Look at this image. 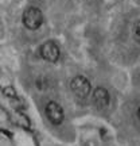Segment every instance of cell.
Returning <instances> with one entry per match:
<instances>
[{"label": "cell", "instance_id": "cell-3", "mask_svg": "<svg viewBox=\"0 0 140 146\" xmlns=\"http://www.w3.org/2000/svg\"><path fill=\"white\" fill-rule=\"evenodd\" d=\"M45 111H46L47 119L50 120L53 125H61L65 119V112H63L62 107L55 102H49L46 104Z\"/></svg>", "mask_w": 140, "mask_h": 146}, {"label": "cell", "instance_id": "cell-8", "mask_svg": "<svg viewBox=\"0 0 140 146\" xmlns=\"http://www.w3.org/2000/svg\"><path fill=\"white\" fill-rule=\"evenodd\" d=\"M137 118H139V120H140V107H139V110H137Z\"/></svg>", "mask_w": 140, "mask_h": 146}, {"label": "cell", "instance_id": "cell-7", "mask_svg": "<svg viewBox=\"0 0 140 146\" xmlns=\"http://www.w3.org/2000/svg\"><path fill=\"white\" fill-rule=\"evenodd\" d=\"M133 36L137 43H140V21L135 25V29H133Z\"/></svg>", "mask_w": 140, "mask_h": 146}, {"label": "cell", "instance_id": "cell-5", "mask_svg": "<svg viewBox=\"0 0 140 146\" xmlns=\"http://www.w3.org/2000/svg\"><path fill=\"white\" fill-rule=\"evenodd\" d=\"M92 98H93L94 106L99 110H105L109 106V94L105 88L97 87V88L93 91Z\"/></svg>", "mask_w": 140, "mask_h": 146}, {"label": "cell", "instance_id": "cell-6", "mask_svg": "<svg viewBox=\"0 0 140 146\" xmlns=\"http://www.w3.org/2000/svg\"><path fill=\"white\" fill-rule=\"evenodd\" d=\"M1 92H3V95H4L5 98H8V99L11 100H15L18 99V94H16V91L14 89V87H5V88L1 89Z\"/></svg>", "mask_w": 140, "mask_h": 146}, {"label": "cell", "instance_id": "cell-1", "mask_svg": "<svg viewBox=\"0 0 140 146\" xmlns=\"http://www.w3.org/2000/svg\"><path fill=\"white\" fill-rule=\"evenodd\" d=\"M22 22L28 30H38L43 23V14L36 7H28L22 16Z\"/></svg>", "mask_w": 140, "mask_h": 146}, {"label": "cell", "instance_id": "cell-2", "mask_svg": "<svg viewBox=\"0 0 140 146\" xmlns=\"http://www.w3.org/2000/svg\"><path fill=\"white\" fill-rule=\"evenodd\" d=\"M70 88L73 94L80 99H85L90 92H92V85L89 83V80L83 76H76L70 81Z\"/></svg>", "mask_w": 140, "mask_h": 146}, {"label": "cell", "instance_id": "cell-4", "mask_svg": "<svg viewBox=\"0 0 140 146\" xmlns=\"http://www.w3.org/2000/svg\"><path fill=\"white\" fill-rule=\"evenodd\" d=\"M41 57L49 62H57L59 58V47L54 41H47L41 46Z\"/></svg>", "mask_w": 140, "mask_h": 146}]
</instances>
